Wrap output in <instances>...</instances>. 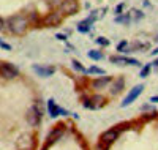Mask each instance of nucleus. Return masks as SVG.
Here are the masks:
<instances>
[{"instance_id":"obj_1","label":"nucleus","mask_w":158,"mask_h":150,"mask_svg":"<svg viewBox=\"0 0 158 150\" xmlns=\"http://www.w3.org/2000/svg\"><path fill=\"white\" fill-rule=\"evenodd\" d=\"M29 24H30L29 18H25V16H22V15L13 16V18H10V19L6 21L8 30H10L11 33H15V35H24L25 32H27V29H29Z\"/></svg>"},{"instance_id":"obj_14","label":"nucleus","mask_w":158,"mask_h":150,"mask_svg":"<svg viewBox=\"0 0 158 150\" xmlns=\"http://www.w3.org/2000/svg\"><path fill=\"white\" fill-rule=\"evenodd\" d=\"M123 90H125V77L118 76L117 79H112V85H111V90H109L111 97H115V95L122 93Z\"/></svg>"},{"instance_id":"obj_9","label":"nucleus","mask_w":158,"mask_h":150,"mask_svg":"<svg viewBox=\"0 0 158 150\" xmlns=\"http://www.w3.org/2000/svg\"><path fill=\"white\" fill-rule=\"evenodd\" d=\"M16 147H18V150H33V147H35V139H33V136L29 134V133H24L21 138L18 139Z\"/></svg>"},{"instance_id":"obj_20","label":"nucleus","mask_w":158,"mask_h":150,"mask_svg":"<svg viewBox=\"0 0 158 150\" xmlns=\"http://www.w3.org/2000/svg\"><path fill=\"white\" fill-rule=\"evenodd\" d=\"M71 66L74 68V70H76L77 73H82V74H87V70H85V68H84V65H82L81 62H79V60H73V62H71Z\"/></svg>"},{"instance_id":"obj_18","label":"nucleus","mask_w":158,"mask_h":150,"mask_svg":"<svg viewBox=\"0 0 158 150\" xmlns=\"http://www.w3.org/2000/svg\"><path fill=\"white\" fill-rule=\"evenodd\" d=\"M150 71H152V63H146V65H142V66H141V71H139V77H141V79L149 77Z\"/></svg>"},{"instance_id":"obj_19","label":"nucleus","mask_w":158,"mask_h":150,"mask_svg":"<svg viewBox=\"0 0 158 150\" xmlns=\"http://www.w3.org/2000/svg\"><path fill=\"white\" fill-rule=\"evenodd\" d=\"M114 21L118 22V24H130L131 22V15L130 13H127V15H118V16H115Z\"/></svg>"},{"instance_id":"obj_5","label":"nucleus","mask_w":158,"mask_h":150,"mask_svg":"<svg viewBox=\"0 0 158 150\" xmlns=\"http://www.w3.org/2000/svg\"><path fill=\"white\" fill-rule=\"evenodd\" d=\"M109 62L118 66H125V65H133V66H142V63L138 59L133 57H123V56H112L109 57Z\"/></svg>"},{"instance_id":"obj_7","label":"nucleus","mask_w":158,"mask_h":150,"mask_svg":"<svg viewBox=\"0 0 158 150\" xmlns=\"http://www.w3.org/2000/svg\"><path fill=\"white\" fill-rule=\"evenodd\" d=\"M63 21V15H62V11H51L46 15V18L43 19V24L46 27H57L60 25Z\"/></svg>"},{"instance_id":"obj_2","label":"nucleus","mask_w":158,"mask_h":150,"mask_svg":"<svg viewBox=\"0 0 158 150\" xmlns=\"http://www.w3.org/2000/svg\"><path fill=\"white\" fill-rule=\"evenodd\" d=\"M43 119V107H40V101H36L33 106H30L27 109V114H25V120L27 123L33 128H36L40 125V122Z\"/></svg>"},{"instance_id":"obj_21","label":"nucleus","mask_w":158,"mask_h":150,"mask_svg":"<svg viewBox=\"0 0 158 150\" xmlns=\"http://www.w3.org/2000/svg\"><path fill=\"white\" fill-rule=\"evenodd\" d=\"M87 74H97V76H103L104 74V70H101L100 66H95V65H92L89 70H87Z\"/></svg>"},{"instance_id":"obj_23","label":"nucleus","mask_w":158,"mask_h":150,"mask_svg":"<svg viewBox=\"0 0 158 150\" xmlns=\"http://www.w3.org/2000/svg\"><path fill=\"white\" fill-rule=\"evenodd\" d=\"M153 111H156L155 106H150V104H142L141 106V112H153Z\"/></svg>"},{"instance_id":"obj_6","label":"nucleus","mask_w":158,"mask_h":150,"mask_svg":"<svg viewBox=\"0 0 158 150\" xmlns=\"http://www.w3.org/2000/svg\"><path fill=\"white\" fill-rule=\"evenodd\" d=\"M48 112H49L51 119H57L59 115H68V114H70V112L67 111V109L60 107V106L56 103V100H54V98L48 100Z\"/></svg>"},{"instance_id":"obj_27","label":"nucleus","mask_w":158,"mask_h":150,"mask_svg":"<svg viewBox=\"0 0 158 150\" xmlns=\"http://www.w3.org/2000/svg\"><path fill=\"white\" fill-rule=\"evenodd\" d=\"M141 18H144V13H142V11H139V10H136V11H135V19H136V21H139Z\"/></svg>"},{"instance_id":"obj_26","label":"nucleus","mask_w":158,"mask_h":150,"mask_svg":"<svg viewBox=\"0 0 158 150\" xmlns=\"http://www.w3.org/2000/svg\"><path fill=\"white\" fill-rule=\"evenodd\" d=\"M0 48H2V49H5V51H11V46H10L8 43L2 41V40H0Z\"/></svg>"},{"instance_id":"obj_17","label":"nucleus","mask_w":158,"mask_h":150,"mask_svg":"<svg viewBox=\"0 0 158 150\" xmlns=\"http://www.w3.org/2000/svg\"><path fill=\"white\" fill-rule=\"evenodd\" d=\"M87 56H89V59H92V60H103V59H104V54H103L101 51H97V49H90V51L87 52Z\"/></svg>"},{"instance_id":"obj_12","label":"nucleus","mask_w":158,"mask_h":150,"mask_svg":"<svg viewBox=\"0 0 158 150\" xmlns=\"http://www.w3.org/2000/svg\"><path fill=\"white\" fill-rule=\"evenodd\" d=\"M112 82V77L111 76H100L97 79H92L90 81V87L92 90H103V89H106L109 84Z\"/></svg>"},{"instance_id":"obj_16","label":"nucleus","mask_w":158,"mask_h":150,"mask_svg":"<svg viewBox=\"0 0 158 150\" xmlns=\"http://www.w3.org/2000/svg\"><path fill=\"white\" fill-rule=\"evenodd\" d=\"M90 103H92V109H101L103 106H106L108 100L103 97V95L100 93H94L90 97Z\"/></svg>"},{"instance_id":"obj_34","label":"nucleus","mask_w":158,"mask_h":150,"mask_svg":"<svg viewBox=\"0 0 158 150\" xmlns=\"http://www.w3.org/2000/svg\"><path fill=\"white\" fill-rule=\"evenodd\" d=\"M156 40H158V38H156Z\"/></svg>"},{"instance_id":"obj_13","label":"nucleus","mask_w":158,"mask_h":150,"mask_svg":"<svg viewBox=\"0 0 158 150\" xmlns=\"http://www.w3.org/2000/svg\"><path fill=\"white\" fill-rule=\"evenodd\" d=\"M63 134H65V130H63L62 127H57V128H54V130H51L49 134H48L46 144H48V145H52V144L59 142L60 139H63Z\"/></svg>"},{"instance_id":"obj_11","label":"nucleus","mask_w":158,"mask_h":150,"mask_svg":"<svg viewBox=\"0 0 158 150\" xmlns=\"http://www.w3.org/2000/svg\"><path fill=\"white\" fill-rule=\"evenodd\" d=\"M97 18H98L97 11H94L87 19H84V21H81V22L77 24V27H76L77 32H79V33H89L90 29H92V25H94V22L97 21Z\"/></svg>"},{"instance_id":"obj_33","label":"nucleus","mask_w":158,"mask_h":150,"mask_svg":"<svg viewBox=\"0 0 158 150\" xmlns=\"http://www.w3.org/2000/svg\"><path fill=\"white\" fill-rule=\"evenodd\" d=\"M150 56H158V48H155V49L150 52Z\"/></svg>"},{"instance_id":"obj_31","label":"nucleus","mask_w":158,"mask_h":150,"mask_svg":"<svg viewBox=\"0 0 158 150\" xmlns=\"http://www.w3.org/2000/svg\"><path fill=\"white\" fill-rule=\"evenodd\" d=\"M6 27V21H3V18H0V30H3Z\"/></svg>"},{"instance_id":"obj_25","label":"nucleus","mask_w":158,"mask_h":150,"mask_svg":"<svg viewBox=\"0 0 158 150\" xmlns=\"http://www.w3.org/2000/svg\"><path fill=\"white\" fill-rule=\"evenodd\" d=\"M123 3H118L117 6H115V16H118V15H123Z\"/></svg>"},{"instance_id":"obj_29","label":"nucleus","mask_w":158,"mask_h":150,"mask_svg":"<svg viewBox=\"0 0 158 150\" xmlns=\"http://www.w3.org/2000/svg\"><path fill=\"white\" fill-rule=\"evenodd\" d=\"M149 101H150L152 104H155V103H158V95H153V97H150V98H149Z\"/></svg>"},{"instance_id":"obj_30","label":"nucleus","mask_w":158,"mask_h":150,"mask_svg":"<svg viewBox=\"0 0 158 150\" xmlns=\"http://www.w3.org/2000/svg\"><path fill=\"white\" fill-rule=\"evenodd\" d=\"M152 68L155 70V73H158V59H155V62H152Z\"/></svg>"},{"instance_id":"obj_32","label":"nucleus","mask_w":158,"mask_h":150,"mask_svg":"<svg viewBox=\"0 0 158 150\" xmlns=\"http://www.w3.org/2000/svg\"><path fill=\"white\" fill-rule=\"evenodd\" d=\"M108 148H109V147H104V145H103V144H98V145H97V148H95V150H108Z\"/></svg>"},{"instance_id":"obj_15","label":"nucleus","mask_w":158,"mask_h":150,"mask_svg":"<svg viewBox=\"0 0 158 150\" xmlns=\"http://www.w3.org/2000/svg\"><path fill=\"white\" fill-rule=\"evenodd\" d=\"M32 70L36 73V76H40V77H51L52 74L56 73V68L54 66H40V65H33L32 66Z\"/></svg>"},{"instance_id":"obj_22","label":"nucleus","mask_w":158,"mask_h":150,"mask_svg":"<svg viewBox=\"0 0 158 150\" xmlns=\"http://www.w3.org/2000/svg\"><path fill=\"white\" fill-rule=\"evenodd\" d=\"M128 44H130V43L123 40V41H120V43L117 44V51H118V52H125V51H127V48H128Z\"/></svg>"},{"instance_id":"obj_28","label":"nucleus","mask_w":158,"mask_h":150,"mask_svg":"<svg viewBox=\"0 0 158 150\" xmlns=\"http://www.w3.org/2000/svg\"><path fill=\"white\" fill-rule=\"evenodd\" d=\"M56 38H59L60 41H67V35H63V33H57Z\"/></svg>"},{"instance_id":"obj_10","label":"nucleus","mask_w":158,"mask_h":150,"mask_svg":"<svg viewBox=\"0 0 158 150\" xmlns=\"http://www.w3.org/2000/svg\"><path fill=\"white\" fill-rule=\"evenodd\" d=\"M19 74L18 68L15 65L11 63H0V76H2L3 79H15L16 76Z\"/></svg>"},{"instance_id":"obj_8","label":"nucleus","mask_w":158,"mask_h":150,"mask_svg":"<svg viewBox=\"0 0 158 150\" xmlns=\"http://www.w3.org/2000/svg\"><path fill=\"white\" fill-rule=\"evenodd\" d=\"M79 10V3L77 0H62L60 2V11L62 15H68V16H73L76 15Z\"/></svg>"},{"instance_id":"obj_4","label":"nucleus","mask_w":158,"mask_h":150,"mask_svg":"<svg viewBox=\"0 0 158 150\" xmlns=\"http://www.w3.org/2000/svg\"><path fill=\"white\" fill-rule=\"evenodd\" d=\"M142 92H144V84H138V85H135L133 89H130V92L127 93V97H125L123 101L120 103V107H127V106H130L135 100L139 98V95H141Z\"/></svg>"},{"instance_id":"obj_24","label":"nucleus","mask_w":158,"mask_h":150,"mask_svg":"<svg viewBox=\"0 0 158 150\" xmlns=\"http://www.w3.org/2000/svg\"><path fill=\"white\" fill-rule=\"evenodd\" d=\"M97 43H98L100 46H104V48H106V46H109V40L104 38V36H98V38H97Z\"/></svg>"},{"instance_id":"obj_3","label":"nucleus","mask_w":158,"mask_h":150,"mask_svg":"<svg viewBox=\"0 0 158 150\" xmlns=\"http://www.w3.org/2000/svg\"><path fill=\"white\" fill-rule=\"evenodd\" d=\"M120 133H122V128H109L106 130L103 134H101V138H100V144H103L104 147H111L118 138H120Z\"/></svg>"}]
</instances>
